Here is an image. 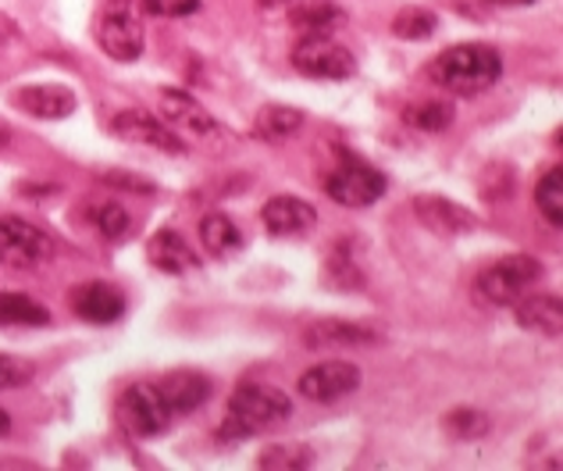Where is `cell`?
<instances>
[{
    "label": "cell",
    "instance_id": "obj_1",
    "mask_svg": "<svg viewBox=\"0 0 563 471\" xmlns=\"http://www.w3.org/2000/svg\"><path fill=\"white\" fill-rule=\"evenodd\" d=\"M289 418H293V400H289L279 385L243 382L239 390L228 396V411L218 428V439L236 442V439L264 436V433L282 428Z\"/></svg>",
    "mask_w": 563,
    "mask_h": 471
},
{
    "label": "cell",
    "instance_id": "obj_2",
    "mask_svg": "<svg viewBox=\"0 0 563 471\" xmlns=\"http://www.w3.org/2000/svg\"><path fill=\"white\" fill-rule=\"evenodd\" d=\"M428 76L446 93L478 97L499 82L503 57L496 47H488V43H457V47L442 51L436 61L428 65Z\"/></svg>",
    "mask_w": 563,
    "mask_h": 471
},
{
    "label": "cell",
    "instance_id": "obj_3",
    "mask_svg": "<svg viewBox=\"0 0 563 471\" xmlns=\"http://www.w3.org/2000/svg\"><path fill=\"white\" fill-rule=\"evenodd\" d=\"M542 276V261L531 254H507L493 261L471 285V296L478 307H510L517 296H525Z\"/></svg>",
    "mask_w": 563,
    "mask_h": 471
},
{
    "label": "cell",
    "instance_id": "obj_4",
    "mask_svg": "<svg viewBox=\"0 0 563 471\" xmlns=\"http://www.w3.org/2000/svg\"><path fill=\"white\" fill-rule=\"evenodd\" d=\"M385 190H389V179L382 171L350 150H342L336 168L325 176V193L328 200H336L339 208H371L385 197Z\"/></svg>",
    "mask_w": 563,
    "mask_h": 471
},
{
    "label": "cell",
    "instance_id": "obj_5",
    "mask_svg": "<svg viewBox=\"0 0 563 471\" xmlns=\"http://www.w3.org/2000/svg\"><path fill=\"white\" fill-rule=\"evenodd\" d=\"M97 43L111 61H136L147 47L143 11L136 8V0H104L97 14Z\"/></svg>",
    "mask_w": 563,
    "mask_h": 471
},
{
    "label": "cell",
    "instance_id": "obj_6",
    "mask_svg": "<svg viewBox=\"0 0 563 471\" xmlns=\"http://www.w3.org/2000/svg\"><path fill=\"white\" fill-rule=\"evenodd\" d=\"M54 257V236L25 218H0V268L36 271Z\"/></svg>",
    "mask_w": 563,
    "mask_h": 471
},
{
    "label": "cell",
    "instance_id": "obj_7",
    "mask_svg": "<svg viewBox=\"0 0 563 471\" xmlns=\"http://www.w3.org/2000/svg\"><path fill=\"white\" fill-rule=\"evenodd\" d=\"M119 418L133 436L139 439H154V436H165L171 428V411L165 407L161 393L157 385L150 382H133L128 390L119 396Z\"/></svg>",
    "mask_w": 563,
    "mask_h": 471
},
{
    "label": "cell",
    "instance_id": "obj_8",
    "mask_svg": "<svg viewBox=\"0 0 563 471\" xmlns=\"http://www.w3.org/2000/svg\"><path fill=\"white\" fill-rule=\"evenodd\" d=\"M293 65L303 71V76L311 79H350L357 76V57L342 47V43H336L331 36L325 33H311L303 36L296 47H293Z\"/></svg>",
    "mask_w": 563,
    "mask_h": 471
},
{
    "label": "cell",
    "instance_id": "obj_9",
    "mask_svg": "<svg viewBox=\"0 0 563 471\" xmlns=\"http://www.w3.org/2000/svg\"><path fill=\"white\" fill-rule=\"evenodd\" d=\"M161 114L165 122L176 128V133L185 139H196V143H218L225 139V125L214 119V114L200 104V100H193L190 93L176 90V86H165L161 90Z\"/></svg>",
    "mask_w": 563,
    "mask_h": 471
},
{
    "label": "cell",
    "instance_id": "obj_10",
    "mask_svg": "<svg viewBox=\"0 0 563 471\" xmlns=\"http://www.w3.org/2000/svg\"><path fill=\"white\" fill-rule=\"evenodd\" d=\"M111 133L125 143H136V147H150L161 154H185V139L176 133V128L143 108H125L114 114Z\"/></svg>",
    "mask_w": 563,
    "mask_h": 471
},
{
    "label": "cell",
    "instance_id": "obj_11",
    "mask_svg": "<svg viewBox=\"0 0 563 471\" xmlns=\"http://www.w3.org/2000/svg\"><path fill=\"white\" fill-rule=\"evenodd\" d=\"M360 379L364 375H360V365L353 361H322L303 371L296 390L311 404H336V400L360 390Z\"/></svg>",
    "mask_w": 563,
    "mask_h": 471
},
{
    "label": "cell",
    "instance_id": "obj_12",
    "mask_svg": "<svg viewBox=\"0 0 563 471\" xmlns=\"http://www.w3.org/2000/svg\"><path fill=\"white\" fill-rule=\"evenodd\" d=\"M414 214H417V222L439 236H464L478 228V214L468 211L464 204H457L450 197H436V193L414 197Z\"/></svg>",
    "mask_w": 563,
    "mask_h": 471
},
{
    "label": "cell",
    "instance_id": "obj_13",
    "mask_svg": "<svg viewBox=\"0 0 563 471\" xmlns=\"http://www.w3.org/2000/svg\"><path fill=\"white\" fill-rule=\"evenodd\" d=\"M154 385H157V393H161L165 407L171 411V418H179V414H190L196 407H204L207 400H211V393H214L211 379L204 375V371H196V368L168 371V375L161 382H154Z\"/></svg>",
    "mask_w": 563,
    "mask_h": 471
},
{
    "label": "cell",
    "instance_id": "obj_14",
    "mask_svg": "<svg viewBox=\"0 0 563 471\" xmlns=\"http://www.w3.org/2000/svg\"><path fill=\"white\" fill-rule=\"evenodd\" d=\"M76 90H68L61 82H36V86H22L14 90V108L33 114V119H47V122H61L76 111Z\"/></svg>",
    "mask_w": 563,
    "mask_h": 471
},
{
    "label": "cell",
    "instance_id": "obj_15",
    "mask_svg": "<svg viewBox=\"0 0 563 471\" xmlns=\"http://www.w3.org/2000/svg\"><path fill=\"white\" fill-rule=\"evenodd\" d=\"M261 222L271 236H307L317 225V211L311 200L282 193V197H271L261 208Z\"/></svg>",
    "mask_w": 563,
    "mask_h": 471
},
{
    "label": "cell",
    "instance_id": "obj_16",
    "mask_svg": "<svg viewBox=\"0 0 563 471\" xmlns=\"http://www.w3.org/2000/svg\"><path fill=\"white\" fill-rule=\"evenodd\" d=\"M68 300H71V311H76L82 322H93V325H111L125 314V296L114 290L111 282H79Z\"/></svg>",
    "mask_w": 563,
    "mask_h": 471
},
{
    "label": "cell",
    "instance_id": "obj_17",
    "mask_svg": "<svg viewBox=\"0 0 563 471\" xmlns=\"http://www.w3.org/2000/svg\"><path fill=\"white\" fill-rule=\"evenodd\" d=\"M147 257L157 271H165V276H185V271L200 268V254L185 243L182 233H176V228H157L147 243Z\"/></svg>",
    "mask_w": 563,
    "mask_h": 471
},
{
    "label": "cell",
    "instance_id": "obj_18",
    "mask_svg": "<svg viewBox=\"0 0 563 471\" xmlns=\"http://www.w3.org/2000/svg\"><path fill=\"white\" fill-rule=\"evenodd\" d=\"M382 333L371 325H357V322H346V318H322L307 325V333H303V343H307L311 350H322V347H371V343H379Z\"/></svg>",
    "mask_w": 563,
    "mask_h": 471
},
{
    "label": "cell",
    "instance_id": "obj_19",
    "mask_svg": "<svg viewBox=\"0 0 563 471\" xmlns=\"http://www.w3.org/2000/svg\"><path fill=\"white\" fill-rule=\"evenodd\" d=\"M514 318L521 328H531V333L542 336H560L563 328V304L560 296H517L514 300Z\"/></svg>",
    "mask_w": 563,
    "mask_h": 471
},
{
    "label": "cell",
    "instance_id": "obj_20",
    "mask_svg": "<svg viewBox=\"0 0 563 471\" xmlns=\"http://www.w3.org/2000/svg\"><path fill=\"white\" fill-rule=\"evenodd\" d=\"M322 276H325L328 290H339V293H357V290H364V282H368L364 268H360L357 254L350 247V239H336V243H331Z\"/></svg>",
    "mask_w": 563,
    "mask_h": 471
},
{
    "label": "cell",
    "instance_id": "obj_21",
    "mask_svg": "<svg viewBox=\"0 0 563 471\" xmlns=\"http://www.w3.org/2000/svg\"><path fill=\"white\" fill-rule=\"evenodd\" d=\"M200 243L214 261H228L243 250V228L225 211H207L200 218Z\"/></svg>",
    "mask_w": 563,
    "mask_h": 471
},
{
    "label": "cell",
    "instance_id": "obj_22",
    "mask_svg": "<svg viewBox=\"0 0 563 471\" xmlns=\"http://www.w3.org/2000/svg\"><path fill=\"white\" fill-rule=\"evenodd\" d=\"M307 125V114L289 104H264L254 114V136L264 143H285L300 136V128Z\"/></svg>",
    "mask_w": 563,
    "mask_h": 471
},
{
    "label": "cell",
    "instance_id": "obj_23",
    "mask_svg": "<svg viewBox=\"0 0 563 471\" xmlns=\"http://www.w3.org/2000/svg\"><path fill=\"white\" fill-rule=\"evenodd\" d=\"M457 119V108L450 104V100H417V104H410L407 111H403V122H407L410 128H417V133H446V128L453 125Z\"/></svg>",
    "mask_w": 563,
    "mask_h": 471
},
{
    "label": "cell",
    "instance_id": "obj_24",
    "mask_svg": "<svg viewBox=\"0 0 563 471\" xmlns=\"http://www.w3.org/2000/svg\"><path fill=\"white\" fill-rule=\"evenodd\" d=\"M0 325L40 328V325H50V311L29 293H0Z\"/></svg>",
    "mask_w": 563,
    "mask_h": 471
},
{
    "label": "cell",
    "instance_id": "obj_25",
    "mask_svg": "<svg viewBox=\"0 0 563 471\" xmlns=\"http://www.w3.org/2000/svg\"><path fill=\"white\" fill-rule=\"evenodd\" d=\"M442 433L450 439H457V442L485 439L488 433H493V418H488V414L478 411V407H453V411H446Z\"/></svg>",
    "mask_w": 563,
    "mask_h": 471
},
{
    "label": "cell",
    "instance_id": "obj_26",
    "mask_svg": "<svg viewBox=\"0 0 563 471\" xmlns=\"http://www.w3.org/2000/svg\"><path fill=\"white\" fill-rule=\"evenodd\" d=\"M257 464L268 471H307L314 468V450L307 442H275V447L261 450Z\"/></svg>",
    "mask_w": 563,
    "mask_h": 471
},
{
    "label": "cell",
    "instance_id": "obj_27",
    "mask_svg": "<svg viewBox=\"0 0 563 471\" xmlns=\"http://www.w3.org/2000/svg\"><path fill=\"white\" fill-rule=\"evenodd\" d=\"M90 222L104 239H125L133 233V214H128L122 204H114V200H97L90 208Z\"/></svg>",
    "mask_w": 563,
    "mask_h": 471
},
{
    "label": "cell",
    "instance_id": "obj_28",
    "mask_svg": "<svg viewBox=\"0 0 563 471\" xmlns=\"http://www.w3.org/2000/svg\"><path fill=\"white\" fill-rule=\"evenodd\" d=\"M536 208L550 218L553 225L563 222V168L553 165L536 186Z\"/></svg>",
    "mask_w": 563,
    "mask_h": 471
},
{
    "label": "cell",
    "instance_id": "obj_29",
    "mask_svg": "<svg viewBox=\"0 0 563 471\" xmlns=\"http://www.w3.org/2000/svg\"><path fill=\"white\" fill-rule=\"evenodd\" d=\"M436 29H439V19H436V11H428V8H403L393 19V33L399 40H428Z\"/></svg>",
    "mask_w": 563,
    "mask_h": 471
},
{
    "label": "cell",
    "instance_id": "obj_30",
    "mask_svg": "<svg viewBox=\"0 0 563 471\" xmlns=\"http://www.w3.org/2000/svg\"><path fill=\"white\" fill-rule=\"evenodd\" d=\"M339 8L336 4H307V8H300V11H293V22L300 25V29H307V33H325L328 25H336L339 22Z\"/></svg>",
    "mask_w": 563,
    "mask_h": 471
},
{
    "label": "cell",
    "instance_id": "obj_31",
    "mask_svg": "<svg viewBox=\"0 0 563 471\" xmlns=\"http://www.w3.org/2000/svg\"><path fill=\"white\" fill-rule=\"evenodd\" d=\"M29 382V365H22L19 357L0 354V393L4 390H19Z\"/></svg>",
    "mask_w": 563,
    "mask_h": 471
},
{
    "label": "cell",
    "instance_id": "obj_32",
    "mask_svg": "<svg viewBox=\"0 0 563 471\" xmlns=\"http://www.w3.org/2000/svg\"><path fill=\"white\" fill-rule=\"evenodd\" d=\"M104 179L108 186H114V190H125V193H154V179H143V176H133V171H104Z\"/></svg>",
    "mask_w": 563,
    "mask_h": 471
},
{
    "label": "cell",
    "instance_id": "obj_33",
    "mask_svg": "<svg viewBox=\"0 0 563 471\" xmlns=\"http://www.w3.org/2000/svg\"><path fill=\"white\" fill-rule=\"evenodd\" d=\"M11 36H14V29H11V22L0 14V51H8L11 47Z\"/></svg>",
    "mask_w": 563,
    "mask_h": 471
},
{
    "label": "cell",
    "instance_id": "obj_34",
    "mask_svg": "<svg viewBox=\"0 0 563 471\" xmlns=\"http://www.w3.org/2000/svg\"><path fill=\"white\" fill-rule=\"evenodd\" d=\"M4 433H11V414L0 407V436H4Z\"/></svg>",
    "mask_w": 563,
    "mask_h": 471
},
{
    "label": "cell",
    "instance_id": "obj_35",
    "mask_svg": "<svg viewBox=\"0 0 563 471\" xmlns=\"http://www.w3.org/2000/svg\"><path fill=\"white\" fill-rule=\"evenodd\" d=\"M493 4H531V0H493Z\"/></svg>",
    "mask_w": 563,
    "mask_h": 471
},
{
    "label": "cell",
    "instance_id": "obj_36",
    "mask_svg": "<svg viewBox=\"0 0 563 471\" xmlns=\"http://www.w3.org/2000/svg\"><path fill=\"white\" fill-rule=\"evenodd\" d=\"M261 4H268V8H271V4H285V0H261Z\"/></svg>",
    "mask_w": 563,
    "mask_h": 471
}]
</instances>
